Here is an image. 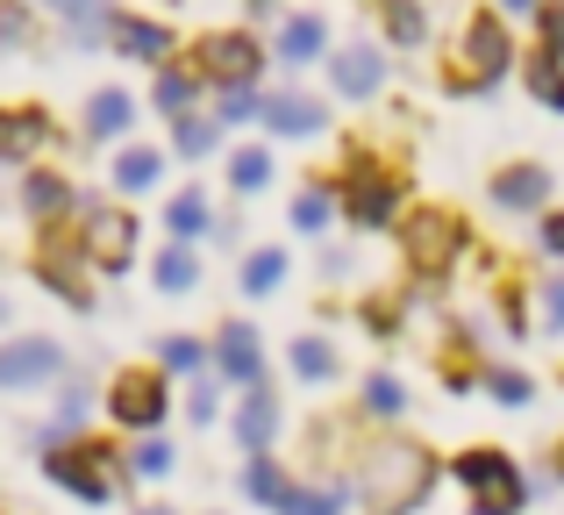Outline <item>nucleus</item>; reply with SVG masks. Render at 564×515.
<instances>
[{
	"instance_id": "obj_23",
	"label": "nucleus",
	"mask_w": 564,
	"mask_h": 515,
	"mask_svg": "<svg viewBox=\"0 0 564 515\" xmlns=\"http://www.w3.org/2000/svg\"><path fill=\"white\" fill-rule=\"evenodd\" d=\"M151 279H158V293H193V287H200V258H193L186 244H172V251H158Z\"/></svg>"
},
{
	"instance_id": "obj_21",
	"label": "nucleus",
	"mask_w": 564,
	"mask_h": 515,
	"mask_svg": "<svg viewBox=\"0 0 564 515\" xmlns=\"http://www.w3.org/2000/svg\"><path fill=\"white\" fill-rule=\"evenodd\" d=\"M243 494H250L258 508H286V494H293L286 465H279L272 451H264V459H250V465H243Z\"/></svg>"
},
{
	"instance_id": "obj_49",
	"label": "nucleus",
	"mask_w": 564,
	"mask_h": 515,
	"mask_svg": "<svg viewBox=\"0 0 564 515\" xmlns=\"http://www.w3.org/2000/svg\"><path fill=\"white\" fill-rule=\"evenodd\" d=\"M0 330H8V293H0Z\"/></svg>"
},
{
	"instance_id": "obj_28",
	"label": "nucleus",
	"mask_w": 564,
	"mask_h": 515,
	"mask_svg": "<svg viewBox=\"0 0 564 515\" xmlns=\"http://www.w3.org/2000/svg\"><path fill=\"white\" fill-rule=\"evenodd\" d=\"M315 51H322V14H293V22L279 29V57H286V65H307Z\"/></svg>"
},
{
	"instance_id": "obj_38",
	"label": "nucleus",
	"mask_w": 564,
	"mask_h": 515,
	"mask_svg": "<svg viewBox=\"0 0 564 515\" xmlns=\"http://www.w3.org/2000/svg\"><path fill=\"white\" fill-rule=\"evenodd\" d=\"M279 515H344V487H293Z\"/></svg>"
},
{
	"instance_id": "obj_9",
	"label": "nucleus",
	"mask_w": 564,
	"mask_h": 515,
	"mask_svg": "<svg viewBox=\"0 0 564 515\" xmlns=\"http://www.w3.org/2000/svg\"><path fill=\"white\" fill-rule=\"evenodd\" d=\"M344 215H350V229H386L400 215V180L358 158V165H350V186H344Z\"/></svg>"
},
{
	"instance_id": "obj_40",
	"label": "nucleus",
	"mask_w": 564,
	"mask_h": 515,
	"mask_svg": "<svg viewBox=\"0 0 564 515\" xmlns=\"http://www.w3.org/2000/svg\"><path fill=\"white\" fill-rule=\"evenodd\" d=\"M129 473H137V480H165V473H172V444H158V437H143V444L129 451Z\"/></svg>"
},
{
	"instance_id": "obj_33",
	"label": "nucleus",
	"mask_w": 564,
	"mask_h": 515,
	"mask_svg": "<svg viewBox=\"0 0 564 515\" xmlns=\"http://www.w3.org/2000/svg\"><path fill=\"white\" fill-rule=\"evenodd\" d=\"M264 180H272V158H264L258 143H243V151L229 158V186H236V194H258Z\"/></svg>"
},
{
	"instance_id": "obj_27",
	"label": "nucleus",
	"mask_w": 564,
	"mask_h": 515,
	"mask_svg": "<svg viewBox=\"0 0 564 515\" xmlns=\"http://www.w3.org/2000/svg\"><path fill=\"white\" fill-rule=\"evenodd\" d=\"M279 279H286V251H279V244H264V251H250L243 258V293H279Z\"/></svg>"
},
{
	"instance_id": "obj_43",
	"label": "nucleus",
	"mask_w": 564,
	"mask_h": 515,
	"mask_svg": "<svg viewBox=\"0 0 564 515\" xmlns=\"http://www.w3.org/2000/svg\"><path fill=\"white\" fill-rule=\"evenodd\" d=\"M215 408H221V387H215V379H193L186 416H193V422H215Z\"/></svg>"
},
{
	"instance_id": "obj_51",
	"label": "nucleus",
	"mask_w": 564,
	"mask_h": 515,
	"mask_svg": "<svg viewBox=\"0 0 564 515\" xmlns=\"http://www.w3.org/2000/svg\"><path fill=\"white\" fill-rule=\"evenodd\" d=\"M471 515H479V508H471Z\"/></svg>"
},
{
	"instance_id": "obj_41",
	"label": "nucleus",
	"mask_w": 564,
	"mask_h": 515,
	"mask_svg": "<svg viewBox=\"0 0 564 515\" xmlns=\"http://www.w3.org/2000/svg\"><path fill=\"white\" fill-rule=\"evenodd\" d=\"M86 422V387H65L57 394V422H51V437H72Z\"/></svg>"
},
{
	"instance_id": "obj_6",
	"label": "nucleus",
	"mask_w": 564,
	"mask_h": 515,
	"mask_svg": "<svg viewBox=\"0 0 564 515\" xmlns=\"http://www.w3.org/2000/svg\"><path fill=\"white\" fill-rule=\"evenodd\" d=\"M186 72L193 79H215L221 94H229V86H250L264 72V51H258V36H243V29H207V36L193 43Z\"/></svg>"
},
{
	"instance_id": "obj_32",
	"label": "nucleus",
	"mask_w": 564,
	"mask_h": 515,
	"mask_svg": "<svg viewBox=\"0 0 564 515\" xmlns=\"http://www.w3.org/2000/svg\"><path fill=\"white\" fill-rule=\"evenodd\" d=\"M329 215H336L329 186H301V194H293V229H307V237H315V229H329Z\"/></svg>"
},
{
	"instance_id": "obj_36",
	"label": "nucleus",
	"mask_w": 564,
	"mask_h": 515,
	"mask_svg": "<svg viewBox=\"0 0 564 515\" xmlns=\"http://www.w3.org/2000/svg\"><path fill=\"white\" fill-rule=\"evenodd\" d=\"M365 408H372V416H386V422L408 416V387H400L393 373H372V379H365Z\"/></svg>"
},
{
	"instance_id": "obj_31",
	"label": "nucleus",
	"mask_w": 564,
	"mask_h": 515,
	"mask_svg": "<svg viewBox=\"0 0 564 515\" xmlns=\"http://www.w3.org/2000/svg\"><path fill=\"white\" fill-rule=\"evenodd\" d=\"M57 8L72 14V36H79V43H100V36L115 29V22H108V14H115L108 0H57Z\"/></svg>"
},
{
	"instance_id": "obj_11",
	"label": "nucleus",
	"mask_w": 564,
	"mask_h": 515,
	"mask_svg": "<svg viewBox=\"0 0 564 515\" xmlns=\"http://www.w3.org/2000/svg\"><path fill=\"white\" fill-rule=\"evenodd\" d=\"M36 279H43L51 293H65L72 308H94V287H86V244H79V237H57V229H43Z\"/></svg>"
},
{
	"instance_id": "obj_19",
	"label": "nucleus",
	"mask_w": 564,
	"mask_h": 515,
	"mask_svg": "<svg viewBox=\"0 0 564 515\" xmlns=\"http://www.w3.org/2000/svg\"><path fill=\"white\" fill-rule=\"evenodd\" d=\"M264 122H272L279 137H315L329 115H322V100H307V94H272L264 100Z\"/></svg>"
},
{
	"instance_id": "obj_10",
	"label": "nucleus",
	"mask_w": 564,
	"mask_h": 515,
	"mask_svg": "<svg viewBox=\"0 0 564 515\" xmlns=\"http://www.w3.org/2000/svg\"><path fill=\"white\" fill-rule=\"evenodd\" d=\"M79 244H86V265H100V272H129V258H137V215H129V208H94L79 223Z\"/></svg>"
},
{
	"instance_id": "obj_12",
	"label": "nucleus",
	"mask_w": 564,
	"mask_h": 515,
	"mask_svg": "<svg viewBox=\"0 0 564 515\" xmlns=\"http://www.w3.org/2000/svg\"><path fill=\"white\" fill-rule=\"evenodd\" d=\"M215 365H221V379H236V387H264V351H258V330L250 322H221V336H215Z\"/></svg>"
},
{
	"instance_id": "obj_7",
	"label": "nucleus",
	"mask_w": 564,
	"mask_h": 515,
	"mask_svg": "<svg viewBox=\"0 0 564 515\" xmlns=\"http://www.w3.org/2000/svg\"><path fill=\"white\" fill-rule=\"evenodd\" d=\"M108 416L122 422V430H143V437H151L158 422L172 416V387H165V373H151V365H129V373H115V387H108Z\"/></svg>"
},
{
	"instance_id": "obj_48",
	"label": "nucleus",
	"mask_w": 564,
	"mask_h": 515,
	"mask_svg": "<svg viewBox=\"0 0 564 515\" xmlns=\"http://www.w3.org/2000/svg\"><path fill=\"white\" fill-rule=\"evenodd\" d=\"M500 8H536V0H500Z\"/></svg>"
},
{
	"instance_id": "obj_14",
	"label": "nucleus",
	"mask_w": 564,
	"mask_h": 515,
	"mask_svg": "<svg viewBox=\"0 0 564 515\" xmlns=\"http://www.w3.org/2000/svg\"><path fill=\"white\" fill-rule=\"evenodd\" d=\"M51 143V115L43 108H0V165H22Z\"/></svg>"
},
{
	"instance_id": "obj_39",
	"label": "nucleus",
	"mask_w": 564,
	"mask_h": 515,
	"mask_svg": "<svg viewBox=\"0 0 564 515\" xmlns=\"http://www.w3.org/2000/svg\"><path fill=\"white\" fill-rule=\"evenodd\" d=\"M215 129H221V122H207V115H186V122L172 129V143H180V158H207V151H215Z\"/></svg>"
},
{
	"instance_id": "obj_2",
	"label": "nucleus",
	"mask_w": 564,
	"mask_h": 515,
	"mask_svg": "<svg viewBox=\"0 0 564 515\" xmlns=\"http://www.w3.org/2000/svg\"><path fill=\"white\" fill-rule=\"evenodd\" d=\"M451 480L471 494V508H479V515H522L529 508V480H522V465H514L500 444L457 451V459H451Z\"/></svg>"
},
{
	"instance_id": "obj_29",
	"label": "nucleus",
	"mask_w": 564,
	"mask_h": 515,
	"mask_svg": "<svg viewBox=\"0 0 564 515\" xmlns=\"http://www.w3.org/2000/svg\"><path fill=\"white\" fill-rule=\"evenodd\" d=\"M293 379H336V351H329V336H293Z\"/></svg>"
},
{
	"instance_id": "obj_50",
	"label": "nucleus",
	"mask_w": 564,
	"mask_h": 515,
	"mask_svg": "<svg viewBox=\"0 0 564 515\" xmlns=\"http://www.w3.org/2000/svg\"><path fill=\"white\" fill-rule=\"evenodd\" d=\"M137 515H172V508H137Z\"/></svg>"
},
{
	"instance_id": "obj_5",
	"label": "nucleus",
	"mask_w": 564,
	"mask_h": 515,
	"mask_svg": "<svg viewBox=\"0 0 564 515\" xmlns=\"http://www.w3.org/2000/svg\"><path fill=\"white\" fill-rule=\"evenodd\" d=\"M508 65H514L508 22H500V14H471L465 36H457V57H451V86L457 94H486V86H500Z\"/></svg>"
},
{
	"instance_id": "obj_8",
	"label": "nucleus",
	"mask_w": 564,
	"mask_h": 515,
	"mask_svg": "<svg viewBox=\"0 0 564 515\" xmlns=\"http://www.w3.org/2000/svg\"><path fill=\"white\" fill-rule=\"evenodd\" d=\"M65 373V351L51 336H8L0 344V394H29V387H51Z\"/></svg>"
},
{
	"instance_id": "obj_37",
	"label": "nucleus",
	"mask_w": 564,
	"mask_h": 515,
	"mask_svg": "<svg viewBox=\"0 0 564 515\" xmlns=\"http://www.w3.org/2000/svg\"><path fill=\"white\" fill-rule=\"evenodd\" d=\"M486 387H494L500 408H529V401H536V379H529V373H508V365H494V373H486Z\"/></svg>"
},
{
	"instance_id": "obj_47",
	"label": "nucleus",
	"mask_w": 564,
	"mask_h": 515,
	"mask_svg": "<svg viewBox=\"0 0 564 515\" xmlns=\"http://www.w3.org/2000/svg\"><path fill=\"white\" fill-rule=\"evenodd\" d=\"M543 251L564 258V215H543Z\"/></svg>"
},
{
	"instance_id": "obj_34",
	"label": "nucleus",
	"mask_w": 564,
	"mask_h": 515,
	"mask_svg": "<svg viewBox=\"0 0 564 515\" xmlns=\"http://www.w3.org/2000/svg\"><path fill=\"white\" fill-rule=\"evenodd\" d=\"M165 229H172V237H180V244H193V237H200V229H207V201L193 194V186H186V194H180V201H172V208H165Z\"/></svg>"
},
{
	"instance_id": "obj_3",
	"label": "nucleus",
	"mask_w": 564,
	"mask_h": 515,
	"mask_svg": "<svg viewBox=\"0 0 564 515\" xmlns=\"http://www.w3.org/2000/svg\"><path fill=\"white\" fill-rule=\"evenodd\" d=\"M465 244H471V229H465V215H451V208H408V223H400V251H408L414 279H443L465 258Z\"/></svg>"
},
{
	"instance_id": "obj_24",
	"label": "nucleus",
	"mask_w": 564,
	"mask_h": 515,
	"mask_svg": "<svg viewBox=\"0 0 564 515\" xmlns=\"http://www.w3.org/2000/svg\"><path fill=\"white\" fill-rule=\"evenodd\" d=\"M522 79H529V94H536V100H543V108H551V115H564V57L536 51V57H529V65H522Z\"/></svg>"
},
{
	"instance_id": "obj_22",
	"label": "nucleus",
	"mask_w": 564,
	"mask_h": 515,
	"mask_svg": "<svg viewBox=\"0 0 564 515\" xmlns=\"http://www.w3.org/2000/svg\"><path fill=\"white\" fill-rule=\"evenodd\" d=\"M158 172H165V158H158L151 143H122V151H115V186H122V194L158 186Z\"/></svg>"
},
{
	"instance_id": "obj_44",
	"label": "nucleus",
	"mask_w": 564,
	"mask_h": 515,
	"mask_svg": "<svg viewBox=\"0 0 564 515\" xmlns=\"http://www.w3.org/2000/svg\"><path fill=\"white\" fill-rule=\"evenodd\" d=\"M243 115H264V100L250 94V86H229V94H221V122H243Z\"/></svg>"
},
{
	"instance_id": "obj_17",
	"label": "nucleus",
	"mask_w": 564,
	"mask_h": 515,
	"mask_svg": "<svg viewBox=\"0 0 564 515\" xmlns=\"http://www.w3.org/2000/svg\"><path fill=\"white\" fill-rule=\"evenodd\" d=\"M129 122H137V100H129L122 86H100V94L86 100V137L115 143V137H129Z\"/></svg>"
},
{
	"instance_id": "obj_16",
	"label": "nucleus",
	"mask_w": 564,
	"mask_h": 515,
	"mask_svg": "<svg viewBox=\"0 0 564 515\" xmlns=\"http://www.w3.org/2000/svg\"><path fill=\"white\" fill-rule=\"evenodd\" d=\"M543 201H551V172H543V165H508V172H494V208L522 215V208H543Z\"/></svg>"
},
{
	"instance_id": "obj_25",
	"label": "nucleus",
	"mask_w": 564,
	"mask_h": 515,
	"mask_svg": "<svg viewBox=\"0 0 564 515\" xmlns=\"http://www.w3.org/2000/svg\"><path fill=\"white\" fill-rule=\"evenodd\" d=\"M379 22H386V36L408 43V51L429 36V8H422V0H379Z\"/></svg>"
},
{
	"instance_id": "obj_45",
	"label": "nucleus",
	"mask_w": 564,
	"mask_h": 515,
	"mask_svg": "<svg viewBox=\"0 0 564 515\" xmlns=\"http://www.w3.org/2000/svg\"><path fill=\"white\" fill-rule=\"evenodd\" d=\"M543 330H564V279H551V287H543Z\"/></svg>"
},
{
	"instance_id": "obj_35",
	"label": "nucleus",
	"mask_w": 564,
	"mask_h": 515,
	"mask_svg": "<svg viewBox=\"0 0 564 515\" xmlns=\"http://www.w3.org/2000/svg\"><path fill=\"white\" fill-rule=\"evenodd\" d=\"M207 358H215V351H207L200 336H165V344H158V365H165V373H200Z\"/></svg>"
},
{
	"instance_id": "obj_4",
	"label": "nucleus",
	"mask_w": 564,
	"mask_h": 515,
	"mask_svg": "<svg viewBox=\"0 0 564 515\" xmlns=\"http://www.w3.org/2000/svg\"><path fill=\"white\" fill-rule=\"evenodd\" d=\"M43 473H51V487H65V494H79L86 508H108L115 502V487H122V473L129 465L115 459L108 444H57V451H43Z\"/></svg>"
},
{
	"instance_id": "obj_20",
	"label": "nucleus",
	"mask_w": 564,
	"mask_h": 515,
	"mask_svg": "<svg viewBox=\"0 0 564 515\" xmlns=\"http://www.w3.org/2000/svg\"><path fill=\"white\" fill-rule=\"evenodd\" d=\"M72 201H79V194H72L65 172H29V180H22V208L36 215V223H57Z\"/></svg>"
},
{
	"instance_id": "obj_15",
	"label": "nucleus",
	"mask_w": 564,
	"mask_h": 515,
	"mask_svg": "<svg viewBox=\"0 0 564 515\" xmlns=\"http://www.w3.org/2000/svg\"><path fill=\"white\" fill-rule=\"evenodd\" d=\"M336 94L344 100H372L379 94V79H386V57L372 51V43H344V51H336Z\"/></svg>"
},
{
	"instance_id": "obj_26",
	"label": "nucleus",
	"mask_w": 564,
	"mask_h": 515,
	"mask_svg": "<svg viewBox=\"0 0 564 515\" xmlns=\"http://www.w3.org/2000/svg\"><path fill=\"white\" fill-rule=\"evenodd\" d=\"M0 43H14V51H36L43 43V22L29 0H0Z\"/></svg>"
},
{
	"instance_id": "obj_46",
	"label": "nucleus",
	"mask_w": 564,
	"mask_h": 515,
	"mask_svg": "<svg viewBox=\"0 0 564 515\" xmlns=\"http://www.w3.org/2000/svg\"><path fill=\"white\" fill-rule=\"evenodd\" d=\"M500 315H508V330H514V336L529 330V308H522V293H500Z\"/></svg>"
},
{
	"instance_id": "obj_1",
	"label": "nucleus",
	"mask_w": 564,
	"mask_h": 515,
	"mask_svg": "<svg viewBox=\"0 0 564 515\" xmlns=\"http://www.w3.org/2000/svg\"><path fill=\"white\" fill-rule=\"evenodd\" d=\"M443 465L429 444H414V437H379V444L358 451V465H350V494H358L372 515H414L436 494Z\"/></svg>"
},
{
	"instance_id": "obj_30",
	"label": "nucleus",
	"mask_w": 564,
	"mask_h": 515,
	"mask_svg": "<svg viewBox=\"0 0 564 515\" xmlns=\"http://www.w3.org/2000/svg\"><path fill=\"white\" fill-rule=\"evenodd\" d=\"M193 100H200V79H193V72H180V65H172V72H158V108H165L172 122H186V115H193Z\"/></svg>"
},
{
	"instance_id": "obj_13",
	"label": "nucleus",
	"mask_w": 564,
	"mask_h": 515,
	"mask_svg": "<svg viewBox=\"0 0 564 515\" xmlns=\"http://www.w3.org/2000/svg\"><path fill=\"white\" fill-rule=\"evenodd\" d=\"M279 437V394L272 387H250L243 401H236V444L250 451V459H264Z\"/></svg>"
},
{
	"instance_id": "obj_42",
	"label": "nucleus",
	"mask_w": 564,
	"mask_h": 515,
	"mask_svg": "<svg viewBox=\"0 0 564 515\" xmlns=\"http://www.w3.org/2000/svg\"><path fill=\"white\" fill-rule=\"evenodd\" d=\"M536 29H543V51L564 57V0H543V8H536Z\"/></svg>"
},
{
	"instance_id": "obj_18",
	"label": "nucleus",
	"mask_w": 564,
	"mask_h": 515,
	"mask_svg": "<svg viewBox=\"0 0 564 515\" xmlns=\"http://www.w3.org/2000/svg\"><path fill=\"white\" fill-rule=\"evenodd\" d=\"M108 43H115L122 57H165V51H172V29H165V22H143V14H115Z\"/></svg>"
}]
</instances>
